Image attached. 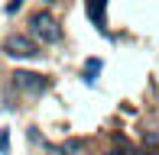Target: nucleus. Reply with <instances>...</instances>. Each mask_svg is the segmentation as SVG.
Here are the masks:
<instances>
[{"instance_id":"obj_1","label":"nucleus","mask_w":159,"mask_h":155,"mask_svg":"<svg viewBox=\"0 0 159 155\" xmlns=\"http://www.w3.org/2000/svg\"><path fill=\"white\" fill-rule=\"evenodd\" d=\"M30 32L36 39H42V42H59L62 39V29H59V23H55V16L46 13V10H39V13L30 16Z\"/></svg>"},{"instance_id":"obj_2","label":"nucleus","mask_w":159,"mask_h":155,"mask_svg":"<svg viewBox=\"0 0 159 155\" xmlns=\"http://www.w3.org/2000/svg\"><path fill=\"white\" fill-rule=\"evenodd\" d=\"M3 55H10V58H39V45H36V39L13 32V36L3 39Z\"/></svg>"},{"instance_id":"obj_3","label":"nucleus","mask_w":159,"mask_h":155,"mask_svg":"<svg viewBox=\"0 0 159 155\" xmlns=\"http://www.w3.org/2000/svg\"><path fill=\"white\" fill-rule=\"evenodd\" d=\"M13 84H16L20 90H26V94H42V90H49V78L46 74H36V71H16L13 74Z\"/></svg>"},{"instance_id":"obj_4","label":"nucleus","mask_w":159,"mask_h":155,"mask_svg":"<svg viewBox=\"0 0 159 155\" xmlns=\"http://www.w3.org/2000/svg\"><path fill=\"white\" fill-rule=\"evenodd\" d=\"M104 6H107V0H88V16L101 32H104Z\"/></svg>"},{"instance_id":"obj_5","label":"nucleus","mask_w":159,"mask_h":155,"mask_svg":"<svg viewBox=\"0 0 159 155\" xmlns=\"http://www.w3.org/2000/svg\"><path fill=\"white\" fill-rule=\"evenodd\" d=\"M98 71H101V61L98 58H88V65H84V81H94Z\"/></svg>"},{"instance_id":"obj_6","label":"nucleus","mask_w":159,"mask_h":155,"mask_svg":"<svg viewBox=\"0 0 159 155\" xmlns=\"http://www.w3.org/2000/svg\"><path fill=\"white\" fill-rule=\"evenodd\" d=\"M7 145H10V132L0 129V152H7Z\"/></svg>"},{"instance_id":"obj_7","label":"nucleus","mask_w":159,"mask_h":155,"mask_svg":"<svg viewBox=\"0 0 159 155\" xmlns=\"http://www.w3.org/2000/svg\"><path fill=\"white\" fill-rule=\"evenodd\" d=\"M46 155H68V149H59V145H46Z\"/></svg>"},{"instance_id":"obj_8","label":"nucleus","mask_w":159,"mask_h":155,"mask_svg":"<svg viewBox=\"0 0 159 155\" xmlns=\"http://www.w3.org/2000/svg\"><path fill=\"white\" fill-rule=\"evenodd\" d=\"M81 145H84V142H81V139H71V142H68V145H65V149H68V152H81Z\"/></svg>"},{"instance_id":"obj_9","label":"nucleus","mask_w":159,"mask_h":155,"mask_svg":"<svg viewBox=\"0 0 159 155\" xmlns=\"http://www.w3.org/2000/svg\"><path fill=\"white\" fill-rule=\"evenodd\" d=\"M20 6H23V0H10V3H7V13H16Z\"/></svg>"},{"instance_id":"obj_10","label":"nucleus","mask_w":159,"mask_h":155,"mask_svg":"<svg viewBox=\"0 0 159 155\" xmlns=\"http://www.w3.org/2000/svg\"><path fill=\"white\" fill-rule=\"evenodd\" d=\"M46 3H55V0H46Z\"/></svg>"}]
</instances>
